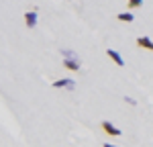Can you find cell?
<instances>
[{
    "mask_svg": "<svg viewBox=\"0 0 153 147\" xmlns=\"http://www.w3.org/2000/svg\"><path fill=\"white\" fill-rule=\"evenodd\" d=\"M100 129H102L106 135H112V137H120V135H123V131H120L118 127H114L112 122H108V121H102V122H100Z\"/></svg>",
    "mask_w": 153,
    "mask_h": 147,
    "instance_id": "6da1fadb",
    "label": "cell"
},
{
    "mask_svg": "<svg viewBox=\"0 0 153 147\" xmlns=\"http://www.w3.org/2000/svg\"><path fill=\"white\" fill-rule=\"evenodd\" d=\"M25 24L29 29H35L37 27V10H27L25 12Z\"/></svg>",
    "mask_w": 153,
    "mask_h": 147,
    "instance_id": "7a4b0ae2",
    "label": "cell"
},
{
    "mask_svg": "<svg viewBox=\"0 0 153 147\" xmlns=\"http://www.w3.org/2000/svg\"><path fill=\"white\" fill-rule=\"evenodd\" d=\"M61 65L65 68V70H70V72H80V59H61Z\"/></svg>",
    "mask_w": 153,
    "mask_h": 147,
    "instance_id": "3957f363",
    "label": "cell"
},
{
    "mask_svg": "<svg viewBox=\"0 0 153 147\" xmlns=\"http://www.w3.org/2000/svg\"><path fill=\"white\" fill-rule=\"evenodd\" d=\"M106 55H108L110 59L114 61L118 68H123V65H125V59L120 57V53H118V51H114V49H106Z\"/></svg>",
    "mask_w": 153,
    "mask_h": 147,
    "instance_id": "277c9868",
    "label": "cell"
},
{
    "mask_svg": "<svg viewBox=\"0 0 153 147\" xmlns=\"http://www.w3.org/2000/svg\"><path fill=\"white\" fill-rule=\"evenodd\" d=\"M53 88H68V90H74L76 84H74V80H71V78H63V80L53 82Z\"/></svg>",
    "mask_w": 153,
    "mask_h": 147,
    "instance_id": "5b68a950",
    "label": "cell"
},
{
    "mask_svg": "<svg viewBox=\"0 0 153 147\" xmlns=\"http://www.w3.org/2000/svg\"><path fill=\"white\" fill-rule=\"evenodd\" d=\"M137 45L141 49H147V51H153V41L149 39V37H137Z\"/></svg>",
    "mask_w": 153,
    "mask_h": 147,
    "instance_id": "8992f818",
    "label": "cell"
},
{
    "mask_svg": "<svg viewBox=\"0 0 153 147\" xmlns=\"http://www.w3.org/2000/svg\"><path fill=\"white\" fill-rule=\"evenodd\" d=\"M117 19L120 21V23H133V21H135V16H133L131 12H118Z\"/></svg>",
    "mask_w": 153,
    "mask_h": 147,
    "instance_id": "52a82bcc",
    "label": "cell"
},
{
    "mask_svg": "<svg viewBox=\"0 0 153 147\" xmlns=\"http://www.w3.org/2000/svg\"><path fill=\"white\" fill-rule=\"evenodd\" d=\"M61 53H63V57H65V59H78V55H76L71 49H61Z\"/></svg>",
    "mask_w": 153,
    "mask_h": 147,
    "instance_id": "ba28073f",
    "label": "cell"
},
{
    "mask_svg": "<svg viewBox=\"0 0 153 147\" xmlns=\"http://www.w3.org/2000/svg\"><path fill=\"white\" fill-rule=\"evenodd\" d=\"M143 0H129V8H141Z\"/></svg>",
    "mask_w": 153,
    "mask_h": 147,
    "instance_id": "9c48e42d",
    "label": "cell"
},
{
    "mask_svg": "<svg viewBox=\"0 0 153 147\" xmlns=\"http://www.w3.org/2000/svg\"><path fill=\"white\" fill-rule=\"evenodd\" d=\"M125 102H129L131 106H137V100H135V98H131V96H125Z\"/></svg>",
    "mask_w": 153,
    "mask_h": 147,
    "instance_id": "30bf717a",
    "label": "cell"
},
{
    "mask_svg": "<svg viewBox=\"0 0 153 147\" xmlns=\"http://www.w3.org/2000/svg\"><path fill=\"white\" fill-rule=\"evenodd\" d=\"M102 147H117V145H110V143H104Z\"/></svg>",
    "mask_w": 153,
    "mask_h": 147,
    "instance_id": "8fae6325",
    "label": "cell"
}]
</instances>
